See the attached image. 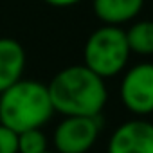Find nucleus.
<instances>
[{
    "label": "nucleus",
    "mask_w": 153,
    "mask_h": 153,
    "mask_svg": "<svg viewBox=\"0 0 153 153\" xmlns=\"http://www.w3.org/2000/svg\"><path fill=\"white\" fill-rule=\"evenodd\" d=\"M0 153H18V133L0 124Z\"/></svg>",
    "instance_id": "9b49d317"
},
{
    "label": "nucleus",
    "mask_w": 153,
    "mask_h": 153,
    "mask_svg": "<svg viewBox=\"0 0 153 153\" xmlns=\"http://www.w3.org/2000/svg\"><path fill=\"white\" fill-rule=\"evenodd\" d=\"M101 128V115L63 117L52 133V144L56 153H88L97 142Z\"/></svg>",
    "instance_id": "39448f33"
},
{
    "label": "nucleus",
    "mask_w": 153,
    "mask_h": 153,
    "mask_svg": "<svg viewBox=\"0 0 153 153\" xmlns=\"http://www.w3.org/2000/svg\"><path fill=\"white\" fill-rule=\"evenodd\" d=\"M25 63L27 56L22 43L13 38H0V94L22 79Z\"/></svg>",
    "instance_id": "0eeeda50"
},
{
    "label": "nucleus",
    "mask_w": 153,
    "mask_h": 153,
    "mask_svg": "<svg viewBox=\"0 0 153 153\" xmlns=\"http://www.w3.org/2000/svg\"><path fill=\"white\" fill-rule=\"evenodd\" d=\"M43 153H56V151H49V149H47V151H43Z\"/></svg>",
    "instance_id": "ddd939ff"
},
{
    "label": "nucleus",
    "mask_w": 153,
    "mask_h": 153,
    "mask_svg": "<svg viewBox=\"0 0 153 153\" xmlns=\"http://www.w3.org/2000/svg\"><path fill=\"white\" fill-rule=\"evenodd\" d=\"M119 96L124 108L139 119L153 115V63L142 61L130 67L121 79Z\"/></svg>",
    "instance_id": "20e7f679"
},
{
    "label": "nucleus",
    "mask_w": 153,
    "mask_h": 153,
    "mask_svg": "<svg viewBox=\"0 0 153 153\" xmlns=\"http://www.w3.org/2000/svg\"><path fill=\"white\" fill-rule=\"evenodd\" d=\"M92 7L103 25L121 27L140 15L144 0H92Z\"/></svg>",
    "instance_id": "6e6552de"
},
{
    "label": "nucleus",
    "mask_w": 153,
    "mask_h": 153,
    "mask_svg": "<svg viewBox=\"0 0 153 153\" xmlns=\"http://www.w3.org/2000/svg\"><path fill=\"white\" fill-rule=\"evenodd\" d=\"M52 115L54 108L47 85L36 79L22 78L0 94V124L16 133L43 128Z\"/></svg>",
    "instance_id": "f03ea898"
},
{
    "label": "nucleus",
    "mask_w": 153,
    "mask_h": 153,
    "mask_svg": "<svg viewBox=\"0 0 153 153\" xmlns=\"http://www.w3.org/2000/svg\"><path fill=\"white\" fill-rule=\"evenodd\" d=\"M54 114L63 117H97L108 101L105 79L90 68L70 65L61 68L47 85Z\"/></svg>",
    "instance_id": "f257e3e1"
},
{
    "label": "nucleus",
    "mask_w": 153,
    "mask_h": 153,
    "mask_svg": "<svg viewBox=\"0 0 153 153\" xmlns=\"http://www.w3.org/2000/svg\"><path fill=\"white\" fill-rule=\"evenodd\" d=\"M131 54L153 56V20H139L126 31Z\"/></svg>",
    "instance_id": "1a4fd4ad"
},
{
    "label": "nucleus",
    "mask_w": 153,
    "mask_h": 153,
    "mask_svg": "<svg viewBox=\"0 0 153 153\" xmlns=\"http://www.w3.org/2000/svg\"><path fill=\"white\" fill-rule=\"evenodd\" d=\"M47 135L42 128L18 133V153H43L47 151Z\"/></svg>",
    "instance_id": "9d476101"
},
{
    "label": "nucleus",
    "mask_w": 153,
    "mask_h": 153,
    "mask_svg": "<svg viewBox=\"0 0 153 153\" xmlns=\"http://www.w3.org/2000/svg\"><path fill=\"white\" fill-rule=\"evenodd\" d=\"M43 2L52 7H72L76 4H79L81 0H43Z\"/></svg>",
    "instance_id": "f8f14e48"
},
{
    "label": "nucleus",
    "mask_w": 153,
    "mask_h": 153,
    "mask_svg": "<svg viewBox=\"0 0 153 153\" xmlns=\"http://www.w3.org/2000/svg\"><path fill=\"white\" fill-rule=\"evenodd\" d=\"M106 153H153V123L124 121L110 135Z\"/></svg>",
    "instance_id": "423d86ee"
},
{
    "label": "nucleus",
    "mask_w": 153,
    "mask_h": 153,
    "mask_svg": "<svg viewBox=\"0 0 153 153\" xmlns=\"http://www.w3.org/2000/svg\"><path fill=\"white\" fill-rule=\"evenodd\" d=\"M131 51L123 27L101 25L85 42L83 65L97 74L101 79L115 78L126 70Z\"/></svg>",
    "instance_id": "7ed1b4c3"
}]
</instances>
